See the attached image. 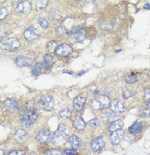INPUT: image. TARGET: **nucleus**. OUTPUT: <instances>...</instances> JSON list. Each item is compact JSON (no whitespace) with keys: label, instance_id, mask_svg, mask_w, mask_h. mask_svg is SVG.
<instances>
[{"label":"nucleus","instance_id":"f257e3e1","mask_svg":"<svg viewBox=\"0 0 150 155\" xmlns=\"http://www.w3.org/2000/svg\"><path fill=\"white\" fill-rule=\"evenodd\" d=\"M39 118V113L33 107L24 108L20 114V122L25 126L33 125Z\"/></svg>","mask_w":150,"mask_h":155},{"label":"nucleus","instance_id":"f03ea898","mask_svg":"<svg viewBox=\"0 0 150 155\" xmlns=\"http://www.w3.org/2000/svg\"><path fill=\"white\" fill-rule=\"evenodd\" d=\"M69 137L66 133V127L63 124H60L58 126V129L55 131V133L53 134L52 141L51 142L54 145H60L65 143L66 140H69Z\"/></svg>","mask_w":150,"mask_h":155},{"label":"nucleus","instance_id":"7ed1b4c3","mask_svg":"<svg viewBox=\"0 0 150 155\" xmlns=\"http://www.w3.org/2000/svg\"><path fill=\"white\" fill-rule=\"evenodd\" d=\"M111 102L112 101L107 95H99L98 97L92 100L90 105L94 110H103V109H107L110 107Z\"/></svg>","mask_w":150,"mask_h":155},{"label":"nucleus","instance_id":"20e7f679","mask_svg":"<svg viewBox=\"0 0 150 155\" xmlns=\"http://www.w3.org/2000/svg\"><path fill=\"white\" fill-rule=\"evenodd\" d=\"M39 104H40V108L45 111H52L54 107H55L54 98L49 94H44L43 97H40V98L39 100Z\"/></svg>","mask_w":150,"mask_h":155},{"label":"nucleus","instance_id":"39448f33","mask_svg":"<svg viewBox=\"0 0 150 155\" xmlns=\"http://www.w3.org/2000/svg\"><path fill=\"white\" fill-rule=\"evenodd\" d=\"M20 46V42L16 39H7L2 42V47L5 50L13 51V50L19 49Z\"/></svg>","mask_w":150,"mask_h":155},{"label":"nucleus","instance_id":"423d86ee","mask_svg":"<svg viewBox=\"0 0 150 155\" xmlns=\"http://www.w3.org/2000/svg\"><path fill=\"white\" fill-rule=\"evenodd\" d=\"M106 141L104 139L103 136H98L96 138H94L93 140V142L90 143V148L93 152H99L100 150L103 149V148L105 147Z\"/></svg>","mask_w":150,"mask_h":155},{"label":"nucleus","instance_id":"0eeeda50","mask_svg":"<svg viewBox=\"0 0 150 155\" xmlns=\"http://www.w3.org/2000/svg\"><path fill=\"white\" fill-rule=\"evenodd\" d=\"M52 133L48 129H42L38 132L37 140L42 144H47L50 141H52Z\"/></svg>","mask_w":150,"mask_h":155},{"label":"nucleus","instance_id":"6e6552de","mask_svg":"<svg viewBox=\"0 0 150 155\" xmlns=\"http://www.w3.org/2000/svg\"><path fill=\"white\" fill-rule=\"evenodd\" d=\"M39 37H40V32L33 26L28 27L24 32V38L25 40H28V42H32V40H37Z\"/></svg>","mask_w":150,"mask_h":155},{"label":"nucleus","instance_id":"1a4fd4ad","mask_svg":"<svg viewBox=\"0 0 150 155\" xmlns=\"http://www.w3.org/2000/svg\"><path fill=\"white\" fill-rule=\"evenodd\" d=\"M72 52V47L69 44L66 43H63V44H59V46L56 49V54L61 57H66L70 55Z\"/></svg>","mask_w":150,"mask_h":155},{"label":"nucleus","instance_id":"9d476101","mask_svg":"<svg viewBox=\"0 0 150 155\" xmlns=\"http://www.w3.org/2000/svg\"><path fill=\"white\" fill-rule=\"evenodd\" d=\"M110 108L112 112L115 113H121L125 111V104L123 103V101H121L120 99H113L112 100Z\"/></svg>","mask_w":150,"mask_h":155},{"label":"nucleus","instance_id":"9b49d317","mask_svg":"<svg viewBox=\"0 0 150 155\" xmlns=\"http://www.w3.org/2000/svg\"><path fill=\"white\" fill-rule=\"evenodd\" d=\"M124 136V132L122 130H117L115 132H112L110 135V142L113 145H117Z\"/></svg>","mask_w":150,"mask_h":155},{"label":"nucleus","instance_id":"f8f14e48","mask_svg":"<svg viewBox=\"0 0 150 155\" xmlns=\"http://www.w3.org/2000/svg\"><path fill=\"white\" fill-rule=\"evenodd\" d=\"M4 107L6 108L7 111L10 112H17L19 111V105L17 104V102L13 99H6L4 101Z\"/></svg>","mask_w":150,"mask_h":155},{"label":"nucleus","instance_id":"ddd939ff","mask_svg":"<svg viewBox=\"0 0 150 155\" xmlns=\"http://www.w3.org/2000/svg\"><path fill=\"white\" fill-rule=\"evenodd\" d=\"M32 9L31 3L28 1H21L17 4V6L16 8V11L19 13H30Z\"/></svg>","mask_w":150,"mask_h":155},{"label":"nucleus","instance_id":"4468645a","mask_svg":"<svg viewBox=\"0 0 150 155\" xmlns=\"http://www.w3.org/2000/svg\"><path fill=\"white\" fill-rule=\"evenodd\" d=\"M86 105V98L83 97H76L74 99H73V108L75 109L76 111H80L82 110Z\"/></svg>","mask_w":150,"mask_h":155},{"label":"nucleus","instance_id":"2eb2a0df","mask_svg":"<svg viewBox=\"0 0 150 155\" xmlns=\"http://www.w3.org/2000/svg\"><path fill=\"white\" fill-rule=\"evenodd\" d=\"M72 124H73L74 128H75L76 130H78V131L84 130L85 127H86V122L84 121V120H83V118H82V117H80V116H76V117L74 118L73 121H72Z\"/></svg>","mask_w":150,"mask_h":155},{"label":"nucleus","instance_id":"dca6fc26","mask_svg":"<svg viewBox=\"0 0 150 155\" xmlns=\"http://www.w3.org/2000/svg\"><path fill=\"white\" fill-rule=\"evenodd\" d=\"M102 121H116L119 120V114L115 112H110V113H104L102 114Z\"/></svg>","mask_w":150,"mask_h":155},{"label":"nucleus","instance_id":"f3484780","mask_svg":"<svg viewBox=\"0 0 150 155\" xmlns=\"http://www.w3.org/2000/svg\"><path fill=\"white\" fill-rule=\"evenodd\" d=\"M122 127H123V121H120V120H117L116 121L111 122L107 129L109 132H115L117 130H121Z\"/></svg>","mask_w":150,"mask_h":155},{"label":"nucleus","instance_id":"a211bd4d","mask_svg":"<svg viewBox=\"0 0 150 155\" xmlns=\"http://www.w3.org/2000/svg\"><path fill=\"white\" fill-rule=\"evenodd\" d=\"M32 61L29 58H27L25 56H19L16 59V66H19L20 67H29L31 65Z\"/></svg>","mask_w":150,"mask_h":155},{"label":"nucleus","instance_id":"6ab92c4d","mask_svg":"<svg viewBox=\"0 0 150 155\" xmlns=\"http://www.w3.org/2000/svg\"><path fill=\"white\" fill-rule=\"evenodd\" d=\"M67 143L69 144V145L72 148H77L81 145V139L76 135H71L69 137Z\"/></svg>","mask_w":150,"mask_h":155},{"label":"nucleus","instance_id":"aec40b11","mask_svg":"<svg viewBox=\"0 0 150 155\" xmlns=\"http://www.w3.org/2000/svg\"><path fill=\"white\" fill-rule=\"evenodd\" d=\"M142 129H143L142 124H140V121H135L134 124L128 128V131L131 134H139V133H140Z\"/></svg>","mask_w":150,"mask_h":155},{"label":"nucleus","instance_id":"412c9836","mask_svg":"<svg viewBox=\"0 0 150 155\" xmlns=\"http://www.w3.org/2000/svg\"><path fill=\"white\" fill-rule=\"evenodd\" d=\"M27 137H28V134H27V132L23 129H19L16 131L15 133V138L16 140L19 141V142H23L27 139Z\"/></svg>","mask_w":150,"mask_h":155},{"label":"nucleus","instance_id":"4be33fe9","mask_svg":"<svg viewBox=\"0 0 150 155\" xmlns=\"http://www.w3.org/2000/svg\"><path fill=\"white\" fill-rule=\"evenodd\" d=\"M43 61H44V63L46 64V65L48 66V67H51L54 63H55L56 61H57V59L54 57L53 55H51V54H49V53H47V54H45L44 55V57H43Z\"/></svg>","mask_w":150,"mask_h":155},{"label":"nucleus","instance_id":"5701e85b","mask_svg":"<svg viewBox=\"0 0 150 155\" xmlns=\"http://www.w3.org/2000/svg\"><path fill=\"white\" fill-rule=\"evenodd\" d=\"M42 70H43V63H40V62L36 63L33 67V70H32V74L35 76H38V75H40Z\"/></svg>","mask_w":150,"mask_h":155},{"label":"nucleus","instance_id":"b1692460","mask_svg":"<svg viewBox=\"0 0 150 155\" xmlns=\"http://www.w3.org/2000/svg\"><path fill=\"white\" fill-rule=\"evenodd\" d=\"M71 40L74 43L82 42L83 40H85V36L83 33H77V34H71Z\"/></svg>","mask_w":150,"mask_h":155},{"label":"nucleus","instance_id":"393cba45","mask_svg":"<svg viewBox=\"0 0 150 155\" xmlns=\"http://www.w3.org/2000/svg\"><path fill=\"white\" fill-rule=\"evenodd\" d=\"M58 46H59L58 42H56V40H51V42H49L47 44V50L49 52H56V49Z\"/></svg>","mask_w":150,"mask_h":155},{"label":"nucleus","instance_id":"a878e982","mask_svg":"<svg viewBox=\"0 0 150 155\" xmlns=\"http://www.w3.org/2000/svg\"><path fill=\"white\" fill-rule=\"evenodd\" d=\"M72 115V113L70 111V109L69 108H65V109H62L60 111V117L63 118H69Z\"/></svg>","mask_w":150,"mask_h":155},{"label":"nucleus","instance_id":"bb28decb","mask_svg":"<svg viewBox=\"0 0 150 155\" xmlns=\"http://www.w3.org/2000/svg\"><path fill=\"white\" fill-rule=\"evenodd\" d=\"M56 34H57L58 37L62 38V37H65L66 35L69 34V32L66 31V29L65 28V27L61 25V26H59L58 28L56 29Z\"/></svg>","mask_w":150,"mask_h":155},{"label":"nucleus","instance_id":"cd10ccee","mask_svg":"<svg viewBox=\"0 0 150 155\" xmlns=\"http://www.w3.org/2000/svg\"><path fill=\"white\" fill-rule=\"evenodd\" d=\"M46 5H47V1H46V0H42V1H36V3H35V7H36V9H37L38 11L43 10V9H44L45 7H46Z\"/></svg>","mask_w":150,"mask_h":155},{"label":"nucleus","instance_id":"c85d7f7f","mask_svg":"<svg viewBox=\"0 0 150 155\" xmlns=\"http://www.w3.org/2000/svg\"><path fill=\"white\" fill-rule=\"evenodd\" d=\"M140 116L142 118H149L150 117V107L143 108L140 111Z\"/></svg>","mask_w":150,"mask_h":155},{"label":"nucleus","instance_id":"c756f323","mask_svg":"<svg viewBox=\"0 0 150 155\" xmlns=\"http://www.w3.org/2000/svg\"><path fill=\"white\" fill-rule=\"evenodd\" d=\"M43 155H62V152L58 148H53V149H48L46 151H44Z\"/></svg>","mask_w":150,"mask_h":155},{"label":"nucleus","instance_id":"7c9ffc66","mask_svg":"<svg viewBox=\"0 0 150 155\" xmlns=\"http://www.w3.org/2000/svg\"><path fill=\"white\" fill-rule=\"evenodd\" d=\"M99 26H100V28H102L104 30H110L113 25H112L111 22H109V21H103L100 23Z\"/></svg>","mask_w":150,"mask_h":155},{"label":"nucleus","instance_id":"2f4dec72","mask_svg":"<svg viewBox=\"0 0 150 155\" xmlns=\"http://www.w3.org/2000/svg\"><path fill=\"white\" fill-rule=\"evenodd\" d=\"M134 95V92L131 90H124L123 93H122V97H123V98L127 99V98H130Z\"/></svg>","mask_w":150,"mask_h":155},{"label":"nucleus","instance_id":"473e14b6","mask_svg":"<svg viewBox=\"0 0 150 155\" xmlns=\"http://www.w3.org/2000/svg\"><path fill=\"white\" fill-rule=\"evenodd\" d=\"M125 82L126 83H128V84H133L135 83V82H137V77L134 76V75H129V76H126L125 78H124Z\"/></svg>","mask_w":150,"mask_h":155},{"label":"nucleus","instance_id":"72a5a7b5","mask_svg":"<svg viewBox=\"0 0 150 155\" xmlns=\"http://www.w3.org/2000/svg\"><path fill=\"white\" fill-rule=\"evenodd\" d=\"M63 153L66 154V155H76L77 154V150L76 148H66L65 150H63Z\"/></svg>","mask_w":150,"mask_h":155},{"label":"nucleus","instance_id":"f704fd0d","mask_svg":"<svg viewBox=\"0 0 150 155\" xmlns=\"http://www.w3.org/2000/svg\"><path fill=\"white\" fill-rule=\"evenodd\" d=\"M38 22H39V24L43 27V28H47L48 25H49L48 24V21L45 19H43V17H42V19H38Z\"/></svg>","mask_w":150,"mask_h":155},{"label":"nucleus","instance_id":"c9c22d12","mask_svg":"<svg viewBox=\"0 0 150 155\" xmlns=\"http://www.w3.org/2000/svg\"><path fill=\"white\" fill-rule=\"evenodd\" d=\"M7 15H8V10L6 8L2 7L1 9H0V19L1 20L4 19L7 16Z\"/></svg>","mask_w":150,"mask_h":155},{"label":"nucleus","instance_id":"e433bc0d","mask_svg":"<svg viewBox=\"0 0 150 155\" xmlns=\"http://www.w3.org/2000/svg\"><path fill=\"white\" fill-rule=\"evenodd\" d=\"M98 124H99V121H98L97 118H93V120H90L89 121V125L90 127H96Z\"/></svg>","mask_w":150,"mask_h":155},{"label":"nucleus","instance_id":"4c0bfd02","mask_svg":"<svg viewBox=\"0 0 150 155\" xmlns=\"http://www.w3.org/2000/svg\"><path fill=\"white\" fill-rule=\"evenodd\" d=\"M8 155H25V152L23 150H13V151L8 153Z\"/></svg>","mask_w":150,"mask_h":155},{"label":"nucleus","instance_id":"58836bf2","mask_svg":"<svg viewBox=\"0 0 150 155\" xmlns=\"http://www.w3.org/2000/svg\"><path fill=\"white\" fill-rule=\"evenodd\" d=\"M144 100L147 102L150 101V90H148V89L144 91Z\"/></svg>","mask_w":150,"mask_h":155},{"label":"nucleus","instance_id":"ea45409f","mask_svg":"<svg viewBox=\"0 0 150 155\" xmlns=\"http://www.w3.org/2000/svg\"><path fill=\"white\" fill-rule=\"evenodd\" d=\"M4 35H5V27L1 25V39L4 37Z\"/></svg>","mask_w":150,"mask_h":155},{"label":"nucleus","instance_id":"a19ab883","mask_svg":"<svg viewBox=\"0 0 150 155\" xmlns=\"http://www.w3.org/2000/svg\"><path fill=\"white\" fill-rule=\"evenodd\" d=\"M63 73H67V74L72 75V74H73V72H72V71H69V70H63Z\"/></svg>","mask_w":150,"mask_h":155},{"label":"nucleus","instance_id":"79ce46f5","mask_svg":"<svg viewBox=\"0 0 150 155\" xmlns=\"http://www.w3.org/2000/svg\"><path fill=\"white\" fill-rule=\"evenodd\" d=\"M86 72H87V70H83V71H81V72H79L78 74H77V76H81V75H83L84 73H86Z\"/></svg>","mask_w":150,"mask_h":155},{"label":"nucleus","instance_id":"37998d69","mask_svg":"<svg viewBox=\"0 0 150 155\" xmlns=\"http://www.w3.org/2000/svg\"><path fill=\"white\" fill-rule=\"evenodd\" d=\"M144 8H145V9H147V10H150V4L146 3V4H145V5H144Z\"/></svg>","mask_w":150,"mask_h":155},{"label":"nucleus","instance_id":"c03bdc74","mask_svg":"<svg viewBox=\"0 0 150 155\" xmlns=\"http://www.w3.org/2000/svg\"><path fill=\"white\" fill-rule=\"evenodd\" d=\"M98 90H95V91H93V94H98Z\"/></svg>","mask_w":150,"mask_h":155},{"label":"nucleus","instance_id":"a18cd8bd","mask_svg":"<svg viewBox=\"0 0 150 155\" xmlns=\"http://www.w3.org/2000/svg\"><path fill=\"white\" fill-rule=\"evenodd\" d=\"M1 155H4V150L1 148Z\"/></svg>","mask_w":150,"mask_h":155},{"label":"nucleus","instance_id":"49530a36","mask_svg":"<svg viewBox=\"0 0 150 155\" xmlns=\"http://www.w3.org/2000/svg\"><path fill=\"white\" fill-rule=\"evenodd\" d=\"M148 107H150V101L148 102Z\"/></svg>","mask_w":150,"mask_h":155}]
</instances>
